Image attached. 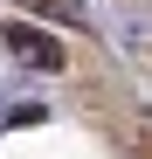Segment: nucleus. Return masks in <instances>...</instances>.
<instances>
[{
	"instance_id": "obj_1",
	"label": "nucleus",
	"mask_w": 152,
	"mask_h": 159,
	"mask_svg": "<svg viewBox=\"0 0 152 159\" xmlns=\"http://www.w3.org/2000/svg\"><path fill=\"white\" fill-rule=\"evenodd\" d=\"M7 42L21 48V62H35V69H62V42H56V35H35V28H7Z\"/></svg>"
}]
</instances>
